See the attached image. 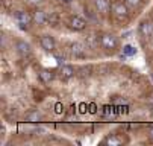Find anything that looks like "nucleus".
Listing matches in <instances>:
<instances>
[{
	"instance_id": "f257e3e1",
	"label": "nucleus",
	"mask_w": 153,
	"mask_h": 146,
	"mask_svg": "<svg viewBox=\"0 0 153 146\" xmlns=\"http://www.w3.org/2000/svg\"><path fill=\"white\" fill-rule=\"evenodd\" d=\"M153 120V78L120 58L42 67L38 125L74 145H124L137 122Z\"/></svg>"
},
{
	"instance_id": "f03ea898",
	"label": "nucleus",
	"mask_w": 153,
	"mask_h": 146,
	"mask_svg": "<svg viewBox=\"0 0 153 146\" xmlns=\"http://www.w3.org/2000/svg\"><path fill=\"white\" fill-rule=\"evenodd\" d=\"M0 6L3 23L52 61H99L124 52L123 32L91 20L74 0H2Z\"/></svg>"
},
{
	"instance_id": "7ed1b4c3",
	"label": "nucleus",
	"mask_w": 153,
	"mask_h": 146,
	"mask_svg": "<svg viewBox=\"0 0 153 146\" xmlns=\"http://www.w3.org/2000/svg\"><path fill=\"white\" fill-rule=\"evenodd\" d=\"M153 0H74L94 22L118 32L134 28Z\"/></svg>"
},
{
	"instance_id": "20e7f679",
	"label": "nucleus",
	"mask_w": 153,
	"mask_h": 146,
	"mask_svg": "<svg viewBox=\"0 0 153 146\" xmlns=\"http://www.w3.org/2000/svg\"><path fill=\"white\" fill-rule=\"evenodd\" d=\"M134 35L144 58V64L153 78V2L134 26Z\"/></svg>"
}]
</instances>
